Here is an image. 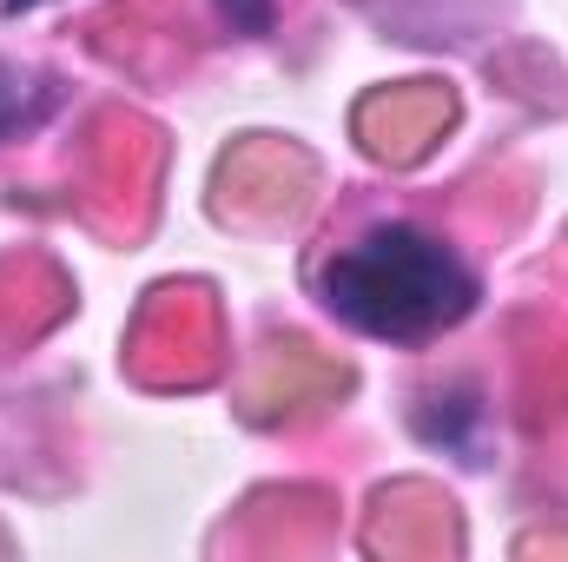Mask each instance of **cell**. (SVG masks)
<instances>
[{
	"mask_svg": "<svg viewBox=\"0 0 568 562\" xmlns=\"http://www.w3.org/2000/svg\"><path fill=\"white\" fill-rule=\"evenodd\" d=\"M317 298L357 338L417 351V344H436L443 331H456L476 311L483 279L469 272V259L449 239H436L410 219H384V225L357 232L351 245H337L324 259Z\"/></svg>",
	"mask_w": 568,
	"mask_h": 562,
	"instance_id": "6da1fadb",
	"label": "cell"
},
{
	"mask_svg": "<svg viewBox=\"0 0 568 562\" xmlns=\"http://www.w3.org/2000/svg\"><path fill=\"white\" fill-rule=\"evenodd\" d=\"M53 100H60V87H53L47 73H20V67L0 60V140L40 127V120L53 113Z\"/></svg>",
	"mask_w": 568,
	"mask_h": 562,
	"instance_id": "7a4b0ae2",
	"label": "cell"
},
{
	"mask_svg": "<svg viewBox=\"0 0 568 562\" xmlns=\"http://www.w3.org/2000/svg\"><path fill=\"white\" fill-rule=\"evenodd\" d=\"M33 7H47V0H0V13L13 20V13H33Z\"/></svg>",
	"mask_w": 568,
	"mask_h": 562,
	"instance_id": "277c9868",
	"label": "cell"
},
{
	"mask_svg": "<svg viewBox=\"0 0 568 562\" xmlns=\"http://www.w3.org/2000/svg\"><path fill=\"white\" fill-rule=\"evenodd\" d=\"M219 7V20L232 27V33H245V40H265L272 27H278V0H212Z\"/></svg>",
	"mask_w": 568,
	"mask_h": 562,
	"instance_id": "3957f363",
	"label": "cell"
}]
</instances>
